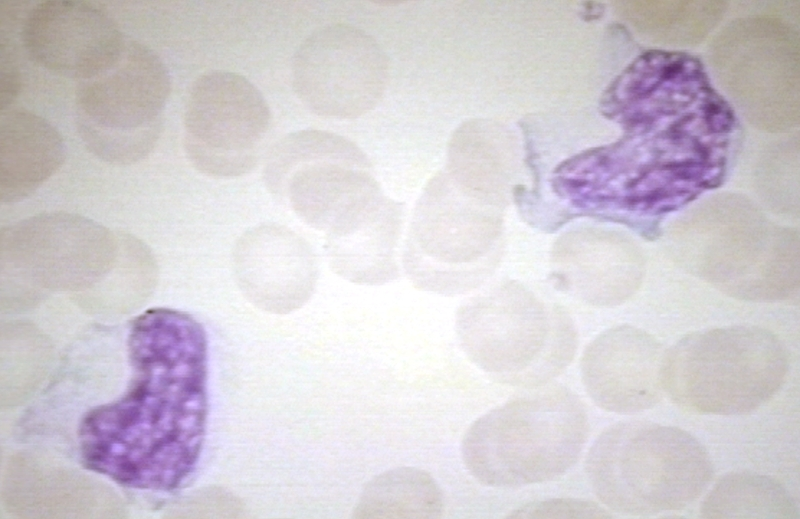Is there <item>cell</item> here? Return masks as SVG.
Segmentation results:
<instances>
[{
	"instance_id": "obj_17",
	"label": "cell",
	"mask_w": 800,
	"mask_h": 519,
	"mask_svg": "<svg viewBox=\"0 0 800 519\" xmlns=\"http://www.w3.org/2000/svg\"><path fill=\"white\" fill-rule=\"evenodd\" d=\"M372 517L438 518L444 498L436 480L418 468H398L378 477L367 492Z\"/></svg>"
},
{
	"instance_id": "obj_2",
	"label": "cell",
	"mask_w": 800,
	"mask_h": 519,
	"mask_svg": "<svg viewBox=\"0 0 800 519\" xmlns=\"http://www.w3.org/2000/svg\"><path fill=\"white\" fill-rule=\"evenodd\" d=\"M589 433L581 399L552 386L511 399L476 419L461 442L469 474L492 488L556 480L578 461Z\"/></svg>"
},
{
	"instance_id": "obj_10",
	"label": "cell",
	"mask_w": 800,
	"mask_h": 519,
	"mask_svg": "<svg viewBox=\"0 0 800 519\" xmlns=\"http://www.w3.org/2000/svg\"><path fill=\"white\" fill-rule=\"evenodd\" d=\"M387 63L378 43L346 23L313 30L293 56L291 78L301 103L333 119H353L375 107L386 84Z\"/></svg>"
},
{
	"instance_id": "obj_7",
	"label": "cell",
	"mask_w": 800,
	"mask_h": 519,
	"mask_svg": "<svg viewBox=\"0 0 800 519\" xmlns=\"http://www.w3.org/2000/svg\"><path fill=\"white\" fill-rule=\"evenodd\" d=\"M171 78L159 55L127 38L108 68L78 81L74 122L85 147L118 165L139 162L157 145L164 129Z\"/></svg>"
},
{
	"instance_id": "obj_12",
	"label": "cell",
	"mask_w": 800,
	"mask_h": 519,
	"mask_svg": "<svg viewBox=\"0 0 800 519\" xmlns=\"http://www.w3.org/2000/svg\"><path fill=\"white\" fill-rule=\"evenodd\" d=\"M665 354L647 332L618 326L597 336L580 365L583 386L601 409L634 415L655 407L664 396Z\"/></svg>"
},
{
	"instance_id": "obj_11",
	"label": "cell",
	"mask_w": 800,
	"mask_h": 519,
	"mask_svg": "<svg viewBox=\"0 0 800 519\" xmlns=\"http://www.w3.org/2000/svg\"><path fill=\"white\" fill-rule=\"evenodd\" d=\"M21 44L38 66L81 81L108 68L127 37L113 18L83 0H45L23 18Z\"/></svg>"
},
{
	"instance_id": "obj_1",
	"label": "cell",
	"mask_w": 800,
	"mask_h": 519,
	"mask_svg": "<svg viewBox=\"0 0 800 519\" xmlns=\"http://www.w3.org/2000/svg\"><path fill=\"white\" fill-rule=\"evenodd\" d=\"M130 380L78 426L82 464L132 489L170 492L193 473L208 415V342L190 314L151 308L126 336Z\"/></svg>"
},
{
	"instance_id": "obj_9",
	"label": "cell",
	"mask_w": 800,
	"mask_h": 519,
	"mask_svg": "<svg viewBox=\"0 0 800 519\" xmlns=\"http://www.w3.org/2000/svg\"><path fill=\"white\" fill-rule=\"evenodd\" d=\"M671 244L698 276L740 300L776 302L799 284V244L791 233L763 226L701 228Z\"/></svg>"
},
{
	"instance_id": "obj_14",
	"label": "cell",
	"mask_w": 800,
	"mask_h": 519,
	"mask_svg": "<svg viewBox=\"0 0 800 519\" xmlns=\"http://www.w3.org/2000/svg\"><path fill=\"white\" fill-rule=\"evenodd\" d=\"M236 270L241 285L255 301L290 303L307 298L316 265L307 243L284 226L265 224L249 230L238 243Z\"/></svg>"
},
{
	"instance_id": "obj_6",
	"label": "cell",
	"mask_w": 800,
	"mask_h": 519,
	"mask_svg": "<svg viewBox=\"0 0 800 519\" xmlns=\"http://www.w3.org/2000/svg\"><path fill=\"white\" fill-rule=\"evenodd\" d=\"M363 151L333 132H292L271 148L264 169L267 188L329 236L349 237L383 216L378 184Z\"/></svg>"
},
{
	"instance_id": "obj_15",
	"label": "cell",
	"mask_w": 800,
	"mask_h": 519,
	"mask_svg": "<svg viewBox=\"0 0 800 519\" xmlns=\"http://www.w3.org/2000/svg\"><path fill=\"white\" fill-rule=\"evenodd\" d=\"M65 157L63 137L44 117L25 108L0 116V199L18 202L47 181Z\"/></svg>"
},
{
	"instance_id": "obj_18",
	"label": "cell",
	"mask_w": 800,
	"mask_h": 519,
	"mask_svg": "<svg viewBox=\"0 0 800 519\" xmlns=\"http://www.w3.org/2000/svg\"><path fill=\"white\" fill-rule=\"evenodd\" d=\"M509 518H609L608 510L585 499L554 498L526 503L508 514Z\"/></svg>"
},
{
	"instance_id": "obj_3",
	"label": "cell",
	"mask_w": 800,
	"mask_h": 519,
	"mask_svg": "<svg viewBox=\"0 0 800 519\" xmlns=\"http://www.w3.org/2000/svg\"><path fill=\"white\" fill-rule=\"evenodd\" d=\"M585 474L605 507L648 516L693 503L710 483L713 467L702 443L688 431L628 420L607 427L595 439Z\"/></svg>"
},
{
	"instance_id": "obj_19",
	"label": "cell",
	"mask_w": 800,
	"mask_h": 519,
	"mask_svg": "<svg viewBox=\"0 0 800 519\" xmlns=\"http://www.w3.org/2000/svg\"><path fill=\"white\" fill-rule=\"evenodd\" d=\"M13 47L8 41L1 40L0 59V108L1 111L10 108L22 86V79Z\"/></svg>"
},
{
	"instance_id": "obj_13",
	"label": "cell",
	"mask_w": 800,
	"mask_h": 519,
	"mask_svg": "<svg viewBox=\"0 0 800 519\" xmlns=\"http://www.w3.org/2000/svg\"><path fill=\"white\" fill-rule=\"evenodd\" d=\"M553 278L561 289L594 306H614L638 288L642 259L634 244L595 231L562 234L551 250Z\"/></svg>"
},
{
	"instance_id": "obj_4",
	"label": "cell",
	"mask_w": 800,
	"mask_h": 519,
	"mask_svg": "<svg viewBox=\"0 0 800 519\" xmlns=\"http://www.w3.org/2000/svg\"><path fill=\"white\" fill-rule=\"evenodd\" d=\"M456 334L480 370L521 388H540L560 375L578 343L568 312L515 280L465 302L456 315Z\"/></svg>"
},
{
	"instance_id": "obj_8",
	"label": "cell",
	"mask_w": 800,
	"mask_h": 519,
	"mask_svg": "<svg viewBox=\"0 0 800 519\" xmlns=\"http://www.w3.org/2000/svg\"><path fill=\"white\" fill-rule=\"evenodd\" d=\"M266 99L246 77L226 70L199 75L183 106V146L200 172L221 178L251 171L270 128Z\"/></svg>"
},
{
	"instance_id": "obj_5",
	"label": "cell",
	"mask_w": 800,
	"mask_h": 519,
	"mask_svg": "<svg viewBox=\"0 0 800 519\" xmlns=\"http://www.w3.org/2000/svg\"><path fill=\"white\" fill-rule=\"evenodd\" d=\"M788 367L784 344L768 330L748 325L706 330L666 352L664 392L691 413L749 414L781 389Z\"/></svg>"
},
{
	"instance_id": "obj_16",
	"label": "cell",
	"mask_w": 800,
	"mask_h": 519,
	"mask_svg": "<svg viewBox=\"0 0 800 519\" xmlns=\"http://www.w3.org/2000/svg\"><path fill=\"white\" fill-rule=\"evenodd\" d=\"M704 518H798V505L776 479L751 472L723 476L700 506Z\"/></svg>"
}]
</instances>
